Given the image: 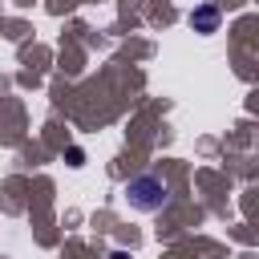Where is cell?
I'll list each match as a JSON object with an SVG mask.
<instances>
[{"mask_svg": "<svg viewBox=\"0 0 259 259\" xmlns=\"http://www.w3.org/2000/svg\"><path fill=\"white\" fill-rule=\"evenodd\" d=\"M121 194H125V202H130L134 210H142V214H158V210L170 206V186H166L158 174H138V178H130Z\"/></svg>", "mask_w": 259, "mask_h": 259, "instance_id": "cell-1", "label": "cell"}, {"mask_svg": "<svg viewBox=\"0 0 259 259\" xmlns=\"http://www.w3.org/2000/svg\"><path fill=\"white\" fill-rule=\"evenodd\" d=\"M190 28L202 32V36L214 32V28H219V4H198V8L190 12Z\"/></svg>", "mask_w": 259, "mask_h": 259, "instance_id": "cell-2", "label": "cell"}]
</instances>
